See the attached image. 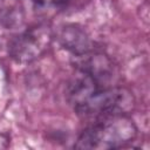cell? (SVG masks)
Masks as SVG:
<instances>
[{
	"mask_svg": "<svg viewBox=\"0 0 150 150\" xmlns=\"http://www.w3.org/2000/svg\"><path fill=\"white\" fill-rule=\"evenodd\" d=\"M136 135L134 121L127 114H117L94 121L82 131L74 146L90 150L117 149L131 143Z\"/></svg>",
	"mask_w": 150,
	"mask_h": 150,
	"instance_id": "cell-1",
	"label": "cell"
},
{
	"mask_svg": "<svg viewBox=\"0 0 150 150\" xmlns=\"http://www.w3.org/2000/svg\"><path fill=\"white\" fill-rule=\"evenodd\" d=\"M32 1H34L35 4L42 5V6H49V5H55V4L60 2L61 0H32Z\"/></svg>",
	"mask_w": 150,
	"mask_h": 150,
	"instance_id": "cell-5",
	"label": "cell"
},
{
	"mask_svg": "<svg viewBox=\"0 0 150 150\" xmlns=\"http://www.w3.org/2000/svg\"><path fill=\"white\" fill-rule=\"evenodd\" d=\"M132 104V95L124 88L98 86L75 104L74 109L80 116L96 121L111 115L127 114Z\"/></svg>",
	"mask_w": 150,
	"mask_h": 150,
	"instance_id": "cell-2",
	"label": "cell"
},
{
	"mask_svg": "<svg viewBox=\"0 0 150 150\" xmlns=\"http://www.w3.org/2000/svg\"><path fill=\"white\" fill-rule=\"evenodd\" d=\"M59 39L63 48L75 54V56L86 54L91 50L90 39L88 38L84 30H82L75 25L62 28Z\"/></svg>",
	"mask_w": 150,
	"mask_h": 150,
	"instance_id": "cell-4",
	"label": "cell"
},
{
	"mask_svg": "<svg viewBox=\"0 0 150 150\" xmlns=\"http://www.w3.org/2000/svg\"><path fill=\"white\" fill-rule=\"evenodd\" d=\"M53 39L52 29L46 23L23 28L7 43L9 56L19 63H28L39 59L49 48Z\"/></svg>",
	"mask_w": 150,
	"mask_h": 150,
	"instance_id": "cell-3",
	"label": "cell"
}]
</instances>
